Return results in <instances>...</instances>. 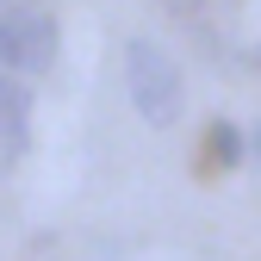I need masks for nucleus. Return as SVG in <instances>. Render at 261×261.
Returning a JSON list of instances; mask_svg holds the SVG:
<instances>
[{"label":"nucleus","mask_w":261,"mask_h":261,"mask_svg":"<svg viewBox=\"0 0 261 261\" xmlns=\"http://www.w3.org/2000/svg\"><path fill=\"white\" fill-rule=\"evenodd\" d=\"M124 87H130V106L143 112V124L168 130L187 112V81H180V62L162 50L155 38H130L124 44Z\"/></svg>","instance_id":"f257e3e1"},{"label":"nucleus","mask_w":261,"mask_h":261,"mask_svg":"<svg viewBox=\"0 0 261 261\" xmlns=\"http://www.w3.org/2000/svg\"><path fill=\"white\" fill-rule=\"evenodd\" d=\"M0 62H7V75H44L56 62V19L44 7L0 13Z\"/></svg>","instance_id":"f03ea898"},{"label":"nucleus","mask_w":261,"mask_h":261,"mask_svg":"<svg viewBox=\"0 0 261 261\" xmlns=\"http://www.w3.org/2000/svg\"><path fill=\"white\" fill-rule=\"evenodd\" d=\"M25 137H31V93H25V81L0 75V149L19 155Z\"/></svg>","instance_id":"7ed1b4c3"},{"label":"nucleus","mask_w":261,"mask_h":261,"mask_svg":"<svg viewBox=\"0 0 261 261\" xmlns=\"http://www.w3.org/2000/svg\"><path fill=\"white\" fill-rule=\"evenodd\" d=\"M205 149H212L218 168H237V162H243V130H237L230 118H218V124H212V137H205Z\"/></svg>","instance_id":"20e7f679"},{"label":"nucleus","mask_w":261,"mask_h":261,"mask_svg":"<svg viewBox=\"0 0 261 261\" xmlns=\"http://www.w3.org/2000/svg\"><path fill=\"white\" fill-rule=\"evenodd\" d=\"M168 13H199V0H162Z\"/></svg>","instance_id":"39448f33"},{"label":"nucleus","mask_w":261,"mask_h":261,"mask_svg":"<svg viewBox=\"0 0 261 261\" xmlns=\"http://www.w3.org/2000/svg\"><path fill=\"white\" fill-rule=\"evenodd\" d=\"M255 162H261V124H255Z\"/></svg>","instance_id":"423d86ee"},{"label":"nucleus","mask_w":261,"mask_h":261,"mask_svg":"<svg viewBox=\"0 0 261 261\" xmlns=\"http://www.w3.org/2000/svg\"><path fill=\"white\" fill-rule=\"evenodd\" d=\"M255 62H261V44H255Z\"/></svg>","instance_id":"0eeeda50"}]
</instances>
